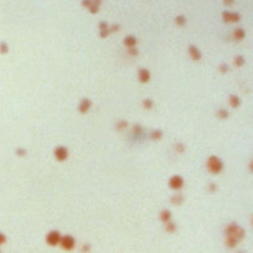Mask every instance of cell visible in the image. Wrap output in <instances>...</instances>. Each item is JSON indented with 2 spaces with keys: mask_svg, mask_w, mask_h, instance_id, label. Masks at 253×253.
<instances>
[{
  "mask_svg": "<svg viewBox=\"0 0 253 253\" xmlns=\"http://www.w3.org/2000/svg\"><path fill=\"white\" fill-rule=\"evenodd\" d=\"M103 3V0H92V3L87 9H88L89 12L91 14H96V13L99 12L100 10V6Z\"/></svg>",
  "mask_w": 253,
  "mask_h": 253,
  "instance_id": "8992f818",
  "label": "cell"
},
{
  "mask_svg": "<svg viewBox=\"0 0 253 253\" xmlns=\"http://www.w3.org/2000/svg\"><path fill=\"white\" fill-rule=\"evenodd\" d=\"M59 238H61L59 233L56 232H53L51 233H50V235H48V240L51 244H56L59 241Z\"/></svg>",
  "mask_w": 253,
  "mask_h": 253,
  "instance_id": "7c38bea8",
  "label": "cell"
},
{
  "mask_svg": "<svg viewBox=\"0 0 253 253\" xmlns=\"http://www.w3.org/2000/svg\"><path fill=\"white\" fill-rule=\"evenodd\" d=\"M227 237L234 238L235 240L238 241V239H241L244 235L243 229L240 227L236 224H230L229 227L227 228Z\"/></svg>",
  "mask_w": 253,
  "mask_h": 253,
  "instance_id": "6da1fadb",
  "label": "cell"
},
{
  "mask_svg": "<svg viewBox=\"0 0 253 253\" xmlns=\"http://www.w3.org/2000/svg\"><path fill=\"white\" fill-rule=\"evenodd\" d=\"M91 106H92L91 100H89V99H87V98H85V99H83L82 101L80 102V104H79V108H78V109H79V112L82 113V114L88 112L89 109L91 108Z\"/></svg>",
  "mask_w": 253,
  "mask_h": 253,
  "instance_id": "52a82bcc",
  "label": "cell"
},
{
  "mask_svg": "<svg viewBox=\"0 0 253 253\" xmlns=\"http://www.w3.org/2000/svg\"><path fill=\"white\" fill-rule=\"evenodd\" d=\"M244 62H245V61H244V58H243L242 56H235V58H234V64L236 65V66H242V65L244 64Z\"/></svg>",
  "mask_w": 253,
  "mask_h": 253,
  "instance_id": "2e32d148",
  "label": "cell"
},
{
  "mask_svg": "<svg viewBox=\"0 0 253 253\" xmlns=\"http://www.w3.org/2000/svg\"><path fill=\"white\" fill-rule=\"evenodd\" d=\"M124 45L128 48L135 47L137 45V39L134 36H128L124 39Z\"/></svg>",
  "mask_w": 253,
  "mask_h": 253,
  "instance_id": "30bf717a",
  "label": "cell"
},
{
  "mask_svg": "<svg viewBox=\"0 0 253 253\" xmlns=\"http://www.w3.org/2000/svg\"><path fill=\"white\" fill-rule=\"evenodd\" d=\"M233 37H234L235 40H242L244 37H245V32H244L243 29H236L234 33H233Z\"/></svg>",
  "mask_w": 253,
  "mask_h": 253,
  "instance_id": "4fadbf2b",
  "label": "cell"
},
{
  "mask_svg": "<svg viewBox=\"0 0 253 253\" xmlns=\"http://www.w3.org/2000/svg\"><path fill=\"white\" fill-rule=\"evenodd\" d=\"M222 17L224 22H232V23H236L240 20V15L236 12H229V11H224L222 14Z\"/></svg>",
  "mask_w": 253,
  "mask_h": 253,
  "instance_id": "3957f363",
  "label": "cell"
},
{
  "mask_svg": "<svg viewBox=\"0 0 253 253\" xmlns=\"http://www.w3.org/2000/svg\"><path fill=\"white\" fill-rule=\"evenodd\" d=\"M61 244L65 249H67V250L71 249L73 248V246H74V239H73V237H71V236H68V235L64 236V237L62 238Z\"/></svg>",
  "mask_w": 253,
  "mask_h": 253,
  "instance_id": "ba28073f",
  "label": "cell"
},
{
  "mask_svg": "<svg viewBox=\"0 0 253 253\" xmlns=\"http://www.w3.org/2000/svg\"><path fill=\"white\" fill-rule=\"evenodd\" d=\"M217 116H219L221 119H225V118H227L228 113H227V110H220L219 113H217Z\"/></svg>",
  "mask_w": 253,
  "mask_h": 253,
  "instance_id": "ffe728a7",
  "label": "cell"
},
{
  "mask_svg": "<svg viewBox=\"0 0 253 253\" xmlns=\"http://www.w3.org/2000/svg\"><path fill=\"white\" fill-rule=\"evenodd\" d=\"M67 149L65 148H58L56 150V155L59 160H64L67 157Z\"/></svg>",
  "mask_w": 253,
  "mask_h": 253,
  "instance_id": "8fae6325",
  "label": "cell"
},
{
  "mask_svg": "<svg viewBox=\"0 0 253 253\" xmlns=\"http://www.w3.org/2000/svg\"><path fill=\"white\" fill-rule=\"evenodd\" d=\"M208 167L211 172L213 173H219L222 168V163L217 157L212 156L208 161Z\"/></svg>",
  "mask_w": 253,
  "mask_h": 253,
  "instance_id": "7a4b0ae2",
  "label": "cell"
},
{
  "mask_svg": "<svg viewBox=\"0 0 253 253\" xmlns=\"http://www.w3.org/2000/svg\"><path fill=\"white\" fill-rule=\"evenodd\" d=\"M130 50H129V51H130V53L132 54V56H138V48H135V47H132V48H129Z\"/></svg>",
  "mask_w": 253,
  "mask_h": 253,
  "instance_id": "d4e9b609",
  "label": "cell"
},
{
  "mask_svg": "<svg viewBox=\"0 0 253 253\" xmlns=\"http://www.w3.org/2000/svg\"><path fill=\"white\" fill-rule=\"evenodd\" d=\"M108 28H109V25H108L107 22L102 21V22H100V23H99V29H100V31H101V30L108 29Z\"/></svg>",
  "mask_w": 253,
  "mask_h": 253,
  "instance_id": "cb8c5ba5",
  "label": "cell"
},
{
  "mask_svg": "<svg viewBox=\"0 0 253 253\" xmlns=\"http://www.w3.org/2000/svg\"><path fill=\"white\" fill-rule=\"evenodd\" d=\"M170 186L173 189H179L183 186V179L179 176H174L170 180Z\"/></svg>",
  "mask_w": 253,
  "mask_h": 253,
  "instance_id": "9c48e42d",
  "label": "cell"
},
{
  "mask_svg": "<svg viewBox=\"0 0 253 253\" xmlns=\"http://www.w3.org/2000/svg\"><path fill=\"white\" fill-rule=\"evenodd\" d=\"M160 137H161V132H160V130H154V132H152L151 138H153V140H158V138H160Z\"/></svg>",
  "mask_w": 253,
  "mask_h": 253,
  "instance_id": "44dd1931",
  "label": "cell"
},
{
  "mask_svg": "<svg viewBox=\"0 0 253 253\" xmlns=\"http://www.w3.org/2000/svg\"><path fill=\"white\" fill-rule=\"evenodd\" d=\"M167 229L171 230V232H173V230H175V225H173V224H167Z\"/></svg>",
  "mask_w": 253,
  "mask_h": 253,
  "instance_id": "83f0119b",
  "label": "cell"
},
{
  "mask_svg": "<svg viewBox=\"0 0 253 253\" xmlns=\"http://www.w3.org/2000/svg\"><path fill=\"white\" fill-rule=\"evenodd\" d=\"M143 107H145V109H151L152 106H153V102H152V100L148 99H148L143 100Z\"/></svg>",
  "mask_w": 253,
  "mask_h": 253,
  "instance_id": "e0dca14e",
  "label": "cell"
},
{
  "mask_svg": "<svg viewBox=\"0 0 253 253\" xmlns=\"http://www.w3.org/2000/svg\"><path fill=\"white\" fill-rule=\"evenodd\" d=\"M228 69H229V67H228V65L227 63H222L221 65H220V71L222 72V73L227 72Z\"/></svg>",
  "mask_w": 253,
  "mask_h": 253,
  "instance_id": "7402d4cb",
  "label": "cell"
},
{
  "mask_svg": "<svg viewBox=\"0 0 253 253\" xmlns=\"http://www.w3.org/2000/svg\"><path fill=\"white\" fill-rule=\"evenodd\" d=\"M138 79L143 83L148 82L149 79H150V72H149V70L146 68H140L138 70Z\"/></svg>",
  "mask_w": 253,
  "mask_h": 253,
  "instance_id": "277c9868",
  "label": "cell"
},
{
  "mask_svg": "<svg viewBox=\"0 0 253 253\" xmlns=\"http://www.w3.org/2000/svg\"><path fill=\"white\" fill-rule=\"evenodd\" d=\"M92 3V0H81V6L84 8H88Z\"/></svg>",
  "mask_w": 253,
  "mask_h": 253,
  "instance_id": "603a6c76",
  "label": "cell"
},
{
  "mask_svg": "<svg viewBox=\"0 0 253 253\" xmlns=\"http://www.w3.org/2000/svg\"><path fill=\"white\" fill-rule=\"evenodd\" d=\"M110 33H111V31L109 28L105 29V30H101V31H100V37L103 38V39H104V38H107L109 35H110Z\"/></svg>",
  "mask_w": 253,
  "mask_h": 253,
  "instance_id": "d6986e66",
  "label": "cell"
},
{
  "mask_svg": "<svg viewBox=\"0 0 253 253\" xmlns=\"http://www.w3.org/2000/svg\"><path fill=\"white\" fill-rule=\"evenodd\" d=\"M175 23L177 24L178 26H181V27L185 26L187 23V19L184 15H178V16H176V18H175Z\"/></svg>",
  "mask_w": 253,
  "mask_h": 253,
  "instance_id": "5bb4252c",
  "label": "cell"
},
{
  "mask_svg": "<svg viewBox=\"0 0 253 253\" xmlns=\"http://www.w3.org/2000/svg\"><path fill=\"white\" fill-rule=\"evenodd\" d=\"M189 54L193 61H200L201 58H202L201 51L198 50V48L195 47L194 45H191L189 47Z\"/></svg>",
  "mask_w": 253,
  "mask_h": 253,
  "instance_id": "5b68a950",
  "label": "cell"
},
{
  "mask_svg": "<svg viewBox=\"0 0 253 253\" xmlns=\"http://www.w3.org/2000/svg\"><path fill=\"white\" fill-rule=\"evenodd\" d=\"M109 29H110V31H111V32L116 33V32H118V31H119L120 26L118 25V24H113V25L111 26V28H109Z\"/></svg>",
  "mask_w": 253,
  "mask_h": 253,
  "instance_id": "484cf974",
  "label": "cell"
},
{
  "mask_svg": "<svg viewBox=\"0 0 253 253\" xmlns=\"http://www.w3.org/2000/svg\"><path fill=\"white\" fill-rule=\"evenodd\" d=\"M229 103L233 108H236L240 104V100H239V98L237 96H235V95H232V96L229 97Z\"/></svg>",
  "mask_w": 253,
  "mask_h": 253,
  "instance_id": "9a60e30c",
  "label": "cell"
},
{
  "mask_svg": "<svg viewBox=\"0 0 253 253\" xmlns=\"http://www.w3.org/2000/svg\"><path fill=\"white\" fill-rule=\"evenodd\" d=\"M161 219L163 222H168V220L170 219V212L168 211H163L161 214Z\"/></svg>",
  "mask_w": 253,
  "mask_h": 253,
  "instance_id": "ac0fdd59",
  "label": "cell"
},
{
  "mask_svg": "<svg viewBox=\"0 0 253 253\" xmlns=\"http://www.w3.org/2000/svg\"><path fill=\"white\" fill-rule=\"evenodd\" d=\"M224 3L227 6H232V5L234 3V0H224Z\"/></svg>",
  "mask_w": 253,
  "mask_h": 253,
  "instance_id": "4316f807",
  "label": "cell"
}]
</instances>
